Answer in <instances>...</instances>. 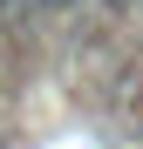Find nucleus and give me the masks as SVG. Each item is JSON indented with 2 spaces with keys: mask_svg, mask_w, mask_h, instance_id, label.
<instances>
[{
  "mask_svg": "<svg viewBox=\"0 0 143 149\" xmlns=\"http://www.w3.org/2000/svg\"><path fill=\"white\" fill-rule=\"evenodd\" d=\"M20 7H34V0H0V14H20Z\"/></svg>",
  "mask_w": 143,
  "mask_h": 149,
  "instance_id": "f257e3e1",
  "label": "nucleus"
}]
</instances>
